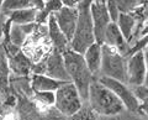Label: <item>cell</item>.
<instances>
[{"instance_id":"obj_23","label":"cell","mask_w":148,"mask_h":120,"mask_svg":"<svg viewBox=\"0 0 148 120\" xmlns=\"http://www.w3.org/2000/svg\"><path fill=\"white\" fill-rule=\"evenodd\" d=\"M105 6H106V10H108V14L110 16L111 22H116L117 17L120 15V11H119L117 6H116L115 0H106V1H105Z\"/></svg>"},{"instance_id":"obj_25","label":"cell","mask_w":148,"mask_h":120,"mask_svg":"<svg viewBox=\"0 0 148 120\" xmlns=\"http://www.w3.org/2000/svg\"><path fill=\"white\" fill-rule=\"evenodd\" d=\"M94 3V0H78V10H89L91 4Z\"/></svg>"},{"instance_id":"obj_26","label":"cell","mask_w":148,"mask_h":120,"mask_svg":"<svg viewBox=\"0 0 148 120\" xmlns=\"http://www.w3.org/2000/svg\"><path fill=\"white\" fill-rule=\"evenodd\" d=\"M31 5H32V9L40 11L45 6V0H31Z\"/></svg>"},{"instance_id":"obj_27","label":"cell","mask_w":148,"mask_h":120,"mask_svg":"<svg viewBox=\"0 0 148 120\" xmlns=\"http://www.w3.org/2000/svg\"><path fill=\"white\" fill-rule=\"evenodd\" d=\"M62 5L66 8H77L78 0H61Z\"/></svg>"},{"instance_id":"obj_1","label":"cell","mask_w":148,"mask_h":120,"mask_svg":"<svg viewBox=\"0 0 148 120\" xmlns=\"http://www.w3.org/2000/svg\"><path fill=\"white\" fill-rule=\"evenodd\" d=\"M88 105L96 115L114 117L121 114L125 107L116 95L99 81H92L88 89Z\"/></svg>"},{"instance_id":"obj_10","label":"cell","mask_w":148,"mask_h":120,"mask_svg":"<svg viewBox=\"0 0 148 120\" xmlns=\"http://www.w3.org/2000/svg\"><path fill=\"white\" fill-rule=\"evenodd\" d=\"M78 9L77 8H66L63 6L61 10L53 14V19L57 24L58 29L62 31V34L66 36L68 41H71L74 34L78 21Z\"/></svg>"},{"instance_id":"obj_11","label":"cell","mask_w":148,"mask_h":120,"mask_svg":"<svg viewBox=\"0 0 148 120\" xmlns=\"http://www.w3.org/2000/svg\"><path fill=\"white\" fill-rule=\"evenodd\" d=\"M103 45L116 48L120 53L123 54L125 57H127L130 54V51H131L130 43L125 40L122 34L120 32L116 22H110L109 26L106 27L105 34H104V39H103Z\"/></svg>"},{"instance_id":"obj_7","label":"cell","mask_w":148,"mask_h":120,"mask_svg":"<svg viewBox=\"0 0 148 120\" xmlns=\"http://www.w3.org/2000/svg\"><path fill=\"white\" fill-rule=\"evenodd\" d=\"M146 48L136 51L126 61V83L131 87L143 86L146 82Z\"/></svg>"},{"instance_id":"obj_18","label":"cell","mask_w":148,"mask_h":120,"mask_svg":"<svg viewBox=\"0 0 148 120\" xmlns=\"http://www.w3.org/2000/svg\"><path fill=\"white\" fill-rule=\"evenodd\" d=\"M10 81V68H9V58L3 42L0 41V88H6Z\"/></svg>"},{"instance_id":"obj_21","label":"cell","mask_w":148,"mask_h":120,"mask_svg":"<svg viewBox=\"0 0 148 120\" xmlns=\"http://www.w3.org/2000/svg\"><path fill=\"white\" fill-rule=\"evenodd\" d=\"M115 3H116V6L120 12H132L142 3L146 1H141V0H115Z\"/></svg>"},{"instance_id":"obj_3","label":"cell","mask_w":148,"mask_h":120,"mask_svg":"<svg viewBox=\"0 0 148 120\" xmlns=\"http://www.w3.org/2000/svg\"><path fill=\"white\" fill-rule=\"evenodd\" d=\"M126 61L127 58L116 48L101 45L100 73L103 77L126 83Z\"/></svg>"},{"instance_id":"obj_5","label":"cell","mask_w":148,"mask_h":120,"mask_svg":"<svg viewBox=\"0 0 148 120\" xmlns=\"http://www.w3.org/2000/svg\"><path fill=\"white\" fill-rule=\"evenodd\" d=\"M53 105L62 115L71 118L83 107V99L72 82H63L54 92Z\"/></svg>"},{"instance_id":"obj_30","label":"cell","mask_w":148,"mask_h":120,"mask_svg":"<svg viewBox=\"0 0 148 120\" xmlns=\"http://www.w3.org/2000/svg\"><path fill=\"white\" fill-rule=\"evenodd\" d=\"M3 1H4V0H0V9H1V4H3Z\"/></svg>"},{"instance_id":"obj_20","label":"cell","mask_w":148,"mask_h":120,"mask_svg":"<svg viewBox=\"0 0 148 120\" xmlns=\"http://www.w3.org/2000/svg\"><path fill=\"white\" fill-rule=\"evenodd\" d=\"M34 99L40 107H52L54 104V92H34Z\"/></svg>"},{"instance_id":"obj_8","label":"cell","mask_w":148,"mask_h":120,"mask_svg":"<svg viewBox=\"0 0 148 120\" xmlns=\"http://www.w3.org/2000/svg\"><path fill=\"white\" fill-rule=\"evenodd\" d=\"M90 17H91V24H92V31H94V37L95 42L99 45H103V39L106 27L111 22L110 16L106 10L105 4L101 3H92L89 9Z\"/></svg>"},{"instance_id":"obj_6","label":"cell","mask_w":148,"mask_h":120,"mask_svg":"<svg viewBox=\"0 0 148 120\" xmlns=\"http://www.w3.org/2000/svg\"><path fill=\"white\" fill-rule=\"evenodd\" d=\"M98 81L103 86H105L106 88H109L120 100H121L125 109L130 110V112H138V110H141V103L137 100L132 89L130 88V87H127L126 83L112 79V78L103 77V76H100L98 78Z\"/></svg>"},{"instance_id":"obj_14","label":"cell","mask_w":148,"mask_h":120,"mask_svg":"<svg viewBox=\"0 0 148 120\" xmlns=\"http://www.w3.org/2000/svg\"><path fill=\"white\" fill-rule=\"evenodd\" d=\"M47 31H48V37L52 42L53 50L58 51V52L63 53L64 51H67L69 48V41L67 40V37L62 34V31L58 29L57 24L53 19L52 15H49L48 20H47Z\"/></svg>"},{"instance_id":"obj_17","label":"cell","mask_w":148,"mask_h":120,"mask_svg":"<svg viewBox=\"0 0 148 120\" xmlns=\"http://www.w3.org/2000/svg\"><path fill=\"white\" fill-rule=\"evenodd\" d=\"M37 10L35 9H24V10L14 11L8 15V20L11 24L17 25H27V24H34L36 20Z\"/></svg>"},{"instance_id":"obj_24","label":"cell","mask_w":148,"mask_h":120,"mask_svg":"<svg viewBox=\"0 0 148 120\" xmlns=\"http://www.w3.org/2000/svg\"><path fill=\"white\" fill-rule=\"evenodd\" d=\"M6 24H8V16L5 15V14H3L1 11H0V40H1L3 36H4Z\"/></svg>"},{"instance_id":"obj_22","label":"cell","mask_w":148,"mask_h":120,"mask_svg":"<svg viewBox=\"0 0 148 120\" xmlns=\"http://www.w3.org/2000/svg\"><path fill=\"white\" fill-rule=\"evenodd\" d=\"M71 120H98V119H96V114L86 104V105H83L74 115H72Z\"/></svg>"},{"instance_id":"obj_16","label":"cell","mask_w":148,"mask_h":120,"mask_svg":"<svg viewBox=\"0 0 148 120\" xmlns=\"http://www.w3.org/2000/svg\"><path fill=\"white\" fill-rule=\"evenodd\" d=\"M62 83L63 82L56 81L46 74H35V73H32L30 81L32 92H56Z\"/></svg>"},{"instance_id":"obj_15","label":"cell","mask_w":148,"mask_h":120,"mask_svg":"<svg viewBox=\"0 0 148 120\" xmlns=\"http://www.w3.org/2000/svg\"><path fill=\"white\" fill-rule=\"evenodd\" d=\"M83 58L86 63V67L92 76H96L100 73V66H101V45L94 42L90 47L85 50L83 53Z\"/></svg>"},{"instance_id":"obj_9","label":"cell","mask_w":148,"mask_h":120,"mask_svg":"<svg viewBox=\"0 0 148 120\" xmlns=\"http://www.w3.org/2000/svg\"><path fill=\"white\" fill-rule=\"evenodd\" d=\"M43 74L53 78L59 82H69V77L67 74L66 66H64L63 54L58 51H51V53L43 61Z\"/></svg>"},{"instance_id":"obj_12","label":"cell","mask_w":148,"mask_h":120,"mask_svg":"<svg viewBox=\"0 0 148 120\" xmlns=\"http://www.w3.org/2000/svg\"><path fill=\"white\" fill-rule=\"evenodd\" d=\"M34 30H35V22L27 25H17V24H11L8 20L5 32H4V35H6L5 42H10L12 46L18 48L25 43V41L32 34Z\"/></svg>"},{"instance_id":"obj_4","label":"cell","mask_w":148,"mask_h":120,"mask_svg":"<svg viewBox=\"0 0 148 120\" xmlns=\"http://www.w3.org/2000/svg\"><path fill=\"white\" fill-rule=\"evenodd\" d=\"M78 21L74 34L69 41V50L83 54L88 47L95 42V37L89 10H78Z\"/></svg>"},{"instance_id":"obj_13","label":"cell","mask_w":148,"mask_h":120,"mask_svg":"<svg viewBox=\"0 0 148 120\" xmlns=\"http://www.w3.org/2000/svg\"><path fill=\"white\" fill-rule=\"evenodd\" d=\"M9 68L10 72H12L15 76L18 77H26L32 72V63L30 58L26 56L20 50L15 52L11 56H9Z\"/></svg>"},{"instance_id":"obj_32","label":"cell","mask_w":148,"mask_h":120,"mask_svg":"<svg viewBox=\"0 0 148 120\" xmlns=\"http://www.w3.org/2000/svg\"><path fill=\"white\" fill-rule=\"evenodd\" d=\"M0 120H1V117H0Z\"/></svg>"},{"instance_id":"obj_28","label":"cell","mask_w":148,"mask_h":120,"mask_svg":"<svg viewBox=\"0 0 148 120\" xmlns=\"http://www.w3.org/2000/svg\"><path fill=\"white\" fill-rule=\"evenodd\" d=\"M1 120H18L17 117H16V114L15 113H12V112H9L6 114H4L3 117H1Z\"/></svg>"},{"instance_id":"obj_19","label":"cell","mask_w":148,"mask_h":120,"mask_svg":"<svg viewBox=\"0 0 148 120\" xmlns=\"http://www.w3.org/2000/svg\"><path fill=\"white\" fill-rule=\"evenodd\" d=\"M24 9H32L31 0H4L0 11L8 16L9 14Z\"/></svg>"},{"instance_id":"obj_31","label":"cell","mask_w":148,"mask_h":120,"mask_svg":"<svg viewBox=\"0 0 148 120\" xmlns=\"http://www.w3.org/2000/svg\"><path fill=\"white\" fill-rule=\"evenodd\" d=\"M141 1H147V0H141Z\"/></svg>"},{"instance_id":"obj_29","label":"cell","mask_w":148,"mask_h":120,"mask_svg":"<svg viewBox=\"0 0 148 120\" xmlns=\"http://www.w3.org/2000/svg\"><path fill=\"white\" fill-rule=\"evenodd\" d=\"M95 3H101V4H105V1L106 0H94Z\"/></svg>"},{"instance_id":"obj_2","label":"cell","mask_w":148,"mask_h":120,"mask_svg":"<svg viewBox=\"0 0 148 120\" xmlns=\"http://www.w3.org/2000/svg\"><path fill=\"white\" fill-rule=\"evenodd\" d=\"M62 54H63L67 74L69 77V82H72L75 86L82 99L86 100L88 89H89L90 83L94 81V76L91 74L89 68L86 67L83 54L74 52V51L69 48L64 51Z\"/></svg>"}]
</instances>
